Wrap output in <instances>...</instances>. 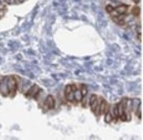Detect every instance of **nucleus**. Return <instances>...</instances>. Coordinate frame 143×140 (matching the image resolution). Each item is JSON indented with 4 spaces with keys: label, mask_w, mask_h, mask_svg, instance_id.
Masks as SVG:
<instances>
[{
    "label": "nucleus",
    "mask_w": 143,
    "mask_h": 140,
    "mask_svg": "<svg viewBox=\"0 0 143 140\" xmlns=\"http://www.w3.org/2000/svg\"><path fill=\"white\" fill-rule=\"evenodd\" d=\"M80 92L82 93V96L83 97H85L87 96V93H88V89H87V88L86 86H83V88H81V89H80Z\"/></svg>",
    "instance_id": "10"
},
{
    "label": "nucleus",
    "mask_w": 143,
    "mask_h": 140,
    "mask_svg": "<svg viewBox=\"0 0 143 140\" xmlns=\"http://www.w3.org/2000/svg\"><path fill=\"white\" fill-rule=\"evenodd\" d=\"M0 4H1V0H0Z\"/></svg>",
    "instance_id": "19"
},
{
    "label": "nucleus",
    "mask_w": 143,
    "mask_h": 140,
    "mask_svg": "<svg viewBox=\"0 0 143 140\" xmlns=\"http://www.w3.org/2000/svg\"><path fill=\"white\" fill-rule=\"evenodd\" d=\"M83 96H82V93L80 92V90H78L77 89L75 92H74V98L76 100L77 102L81 101L83 99Z\"/></svg>",
    "instance_id": "6"
},
{
    "label": "nucleus",
    "mask_w": 143,
    "mask_h": 140,
    "mask_svg": "<svg viewBox=\"0 0 143 140\" xmlns=\"http://www.w3.org/2000/svg\"><path fill=\"white\" fill-rule=\"evenodd\" d=\"M98 104V99H96V101L90 105L91 110H92L93 112H94L95 110H96V107H97Z\"/></svg>",
    "instance_id": "11"
},
{
    "label": "nucleus",
    "mask_w": 143,
    "mask_h": 140,
    "mask_svg": "<svg viewBox=\"0 0 143 140\" xmlns=\"http://www.w3.org/2000/svg\"><path fill=\"white\" fill-rule=\"evenodd\" d=\"M71 86V89H72L73 92H75V91L77 89V86L75 85V84H73V85Z\"/></svg>",
    "instance_id": "15"
},
{
    "label": "nucleus",
    "mask_w": 143,
    "mask_h": 140,
    "mask_svg": "<svg viewBox=\"0 0 143 140\" xmlns=\"http://www.w3.org/2000/svg\"><path fill=\"white\" fill-rule=\"evenodd\" d=\"M72 92V89H71V85H67L65 87V95L67 96L68 95L70 92Z\"/></svg>",
    "instance_id": "14"
},
{
    "label": "nucleus",
    "mask_w": 143,
    "mask_h": 140,
    "mask_svg": "<svg viewBox=\"0 0 143 140\" xmlns=\"http://www.w3.org/2000/svg\"><path fill=\"white\" fill-rule=\"evenodd\" d=\"M44 105L48 109H51L54 108V107H55V101H54V97L50 95L47 96L46 100H45Z\"/></svg>",
    "instance_id": "3"
},
{
    "label": "nucleus",
    "mask_w": 143,
    "mask_h": 140,
    "mask_svg": "<svg viewBox=\"0 0 143 140\" xmlns=\"http://www.w3.org/2000/svg\"><path fill=\"white\" fill-rule=\"evenodd\" d=\"M40 88L36 85H33L25 93V96L27 97H36L40 93Z\"/></svg>",
    "instance_id": "2"
},
{
    "label": "nucleus",
    "mask_w": 143,
    "mask_h": 140,
    "mask_svg": "<svg viewBox=\"0 0 143 140\" xmlns=\"http://www.w3.org/2000/svg\"><path fill=\"white\" fill-rule=\"evenodd\" d=\"M106 106L107 102L106 101V100L102 99L101 101V103L100 104V109H99L100 114H103L106 112Z\"/></svg>",
    "instance_id": "5"
},
{
    "label": "nucleus",
    "mask_w": 143,
    "mask_h": 140,
    "mask_svg": "<svg viewBox=\"0 0 143 140\" xmlns=\"http://www.w3.org/2000/svg\"><path fill=\"white\" fill-rule=\"evenodd\" d=\"M4 1H5V2H6L7 3H8V4H11V1L10 0H3Z\"/></svg>",
    "instance_id": "16"
},
{
    "label": "nucleus",
    "mask_w": 143,
    "mask_h": 140,
    "mask_svg": "<svg viewBox=\"0 0 143 140\" xmlns=\"http://www.w3.org/2000/svg\"><path fill=\"white\" fill-rule=\"evenodd\" d=\"M7 84L9 95L11 97H13V96H15L17 88H18V84H17V79L15 77H13V76L7 77Z\"/></svg>",
    "instance_id": "1"
},
{
    "label": "nucleus",
    "mask_w": 143,
    "mask_h": 140,
    "mask_svg": "<svg viewBox=\"0 0 143 140\" xmlns=\"http://www.w3.org/2000/svg\"><path fill=\"white\" fill-rule=\"evenodd\" d=\"M113 10H114V8H113V7L112 6V5H108L106 7V11H107V13H111Z\"/></svg>",
    "instance_id": "12"
},
{
    "label": "nucleus",
    "mask_w": 143,
    "mask_h": 140,
    "mask_svg": "<svg viewBox=\"0 0 143 140\" xmlns=\"http://www.w3.org/2000/svg\"><path fill=\"white\" fill-rule=\"evenodd\" d=\"M1 78H0V84H1Z\"/></svg>",
    "instance_id": "18"
},
{
    "label": "nucleus",
    "mask_w": 143,
    "mask_h": 140,
    "mask_svg": "<svg viewBox=\"0 0 143 140\" xmlns=\"http://www.w3.org/2000/svg\"><path fill=\"white\" fill-rule=\"evenodd\" d=\"M131 13L133 15L135 16H139L140 14V8L139 7H134L132 9Z\"/></svg>",
    "instance_id": "9"
},
{
    "label": "nucleus",
    "mask_w": 143,
    "mask_h": 140,
    "mask_svg": "<svg viewBox=\"0 0 143 140\" xmlns=\"http://www.w3.org/2000/svg\"><path fill=\"white\" fill-rule=\"evenodd\" d=\"M66 96V99H67V100L68 101H69V102H73V101L75 100V98H74V92H70L69 93L68 95H67Z\"/></svg>",
    "instance_id": "8"
},
{
    "label": "nucleus",
    "mask_w": 143,
    "mask_h": 140,
    "mask_svg": "<svg viewBox=\"0 0 143 140\" xmlns=\"http://www.w3.org/2000/svg\"><path fill=\"white\" fill-rule=\"evenodd\" d=\"M115 10H116L120 14H124L127 13V11L128 5H125V4L119 5V6H117V7L115 9Z\"/></svg>",
    "instance_id": "4"
},
{
    "label": "nucleus",
    "mask_w": 143,
    "mask_h": 140,
    "mask_svg": "<svg viewBox=\"0 0 143 140\" xmlns=\"http://www.w3.org/2000/svg\"><path fill=\"white\" fill-rule=\"evenodd\" d=\"M104 120L106 123H110L112 121H113V116H112V113L109 112V111H107L106 113L105 117H104Z\"/></svg>",
    "instance_id": "7"
},
{
    "label": "nucleus",
    "mask_w": 143,
    "mask_h": 140,
    "mask_svg": "<svg viewBox=\"0 0 143 140\" xmlns=\"http://www.w3.org/2000/svg\"><path fill=\"white\" fill-rule=\"evenodd\" d=\"M98 99V96L96 94H93L90 96V105L91 104L93 103L95 101Z\"/></svg>",
    "instance_id": "13"
},
{
    "label": "nucleus",
    "mask_w": 143,
    "mask_h": 140,
    "mask_svg": "<svg viewBox=\"0 0 143 140\" xmlns=\"http://www.w3.org/2000/svg\"><path fill=\"white\" fill-rule=\"evenodd\" d=\"M133 2H135V3H139V1H140V0H133Z\"/></svg>",
    "instance_id": "17"
}]
</instances>
